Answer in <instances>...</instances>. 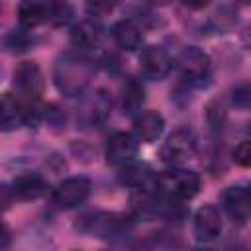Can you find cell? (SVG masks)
Masks as SVG:
<instances>
[{"label": "cell", "instance_id": "cell-13", "mask_svg": "<svg viewBox=\"0 0 251 251\" xmlns=\"http://www.w3.org/2000/svg\"><path fill=\"white\" fill-rule=\"evenodd\" d=\"M47 188H49L47 180L35 173L20 175L12 182V190H14L16 200H37V198L47 194Z\"/></svg>", "mask_w": 251, "mask_h": 251}, {"label": "cell", "instance_id": "cell-25", "mask_svg": "<svg viewBox=\"0 0 251 251\" xmlns=\"http://www.w3.org/2000/svg\"><path fill=\"white\" fill-rule=\"evenodd\" d=\"M14 200H16V196H14L12 184H4V182H0V212L8 210V208L12 206Z\"/></svg>", "mask_w": 251, "mask_h": 251}, {"label": "cell", "instance_id": "cell-2", "mask_svg": "<svg viewBox=\"0 0 251 251\" xmlns=\"http://www.w3.org/2000/svg\"><path fill=\"white\" fill-rule=\"evenodd\" d=\"M200 176L198 173L190 171V169H180V167H173L167 171H161L159 175H155V186L169 198L175 200H190L198 194L200 190Z\"/></svg>", "mask_w": 251, "mask_h": 251}, {"label": "cell", "instance_id": "cell-20", "mask_svg": "<svg viewBox=\"0 0 251 251\" xmlns=\"http://www.w3.org/2000/svg\"><path fill=\"white\" fill-rule=\"evenodd\" d=\"M33 45V35H29L27 29H18V31H10L8 35H4L2 39V47L10 53H20L25 51Z\"/></svg>", "mask_w": 251, "mask_h": 251}, {"label": "cell", "instance_id": "cell-17", "mask_svg": "<svg viewBox=\"0 0 251 251\" xmlns=\"http://www.w3.org/2000/svg\"><path fill=\"white\" fill-rule=\"evenodd\" d=\"M47 10L49 2H22L18 8V18L22 24V29H33L47 22Z\"/></svg>", "mask_w": 251, "mask_h": 251}, {"label": "cell", "instance_id": "cell-11", "mask_svg": "<svg viewBox=\"0 0 251 251\" xmlns=\"http://www.w3.org/2000/svg\"><path fill=\"white\" fill-rule=\"evenodd\" d=\"M222 233V216L214 204H204L194 214V235L200 241H212Z\"/></svg>", "mask_w": 251, "mask_h": 251}, {"label": "cell", "instance_id": "cell-7", "mask_svg": "<svg viewBox=\"0 0 251 251\" xmlns=\"http://www.w3.org/2000/svg\"><path fill=\"white\" fill-rule=\"evenodd\" d=\"M124 220L120 214L116 212H90L86 216H82L76 224V229L86 233V235H92V237H108V235H114L116 231H120Z\"/></svg>", "mask_w": 251, "mask_h": 251}, {"label": "cell", "instance_id": "cell-4", "mask_svg": "<svg viewBox=\"0 0 251 251\" xmlns=\"http://www.w3.org/2000/svg\"><path fill=\"white\" fill-rule=\"evenodd\" d=\"M14 86L22 94V100L35 102L43 94V86H45L39 65L33 61L20 63L14 71Z\"/></svg>", "mask_w": 251, "mask_h": 251}, {"label": "cell", "instance_id": "cell-10", "mask_svg": "<svg viewBox=\"0 0 251 251\" xmlns=\"http://www.w3.org/2000/svg\"><path fill=\"white\" fill-rule=\"evenodd\" d=\"M222 204L226 214L235 224H245L251 214V194L247 186H227L222 194Z\"/></svg>", "mask_w": 251, "mask_h": 251}, {"label": "cell", "instance_id": "cell-18", "mask_svg": "<svg viewBox=\"0 0 251 251\" xmlns=\"http://www.w3.org/2000/svg\"><path fill=\"white\" fill-rule=\"evenodd\" d=\"M145 102V90L137 78H127L122 86V108L126 114L135 116L141 112V106Z\"/></svg>", "mask_w": 251, "mask_h": 251}, {"label": "cell", "instance_id": "cell-8", "mask_svg": "<svg viewBox=\"0 0 251 251\" xmlns=\"http://www.w3.org/2000/svg\"><path fill=\"white\" fill-rule=\"evenodd\" d=\"M139 69H141L143 76H147L151 80H161V78H165L171 73L173 61H171L169 53L163 47H159V45H147V47L141 49Z\"/></svg>", "mask_w": 251, "mask_h": 251}, {"label": "cell", "instance_id": "cell-19", "mask_svg": "<svg viewBox=\"0 0 251 251\" xmlns=\"http://www.w3.org/2000/svg\"><path fill=\"white\" fill-rule=\"evenodd\" d=\"M112 112V98L106 90H96V94L92 96L90 100V106H88V120L92 124H102Z\"/></svg>", "mask_w": 251, "mask_h": 251}, {"label": "cell", "instance_id": "cell-23", "mask_svg": "<svg viewBox=\"0 0 251 251\" xmlns=\"http://www.w3.org/2000/svg\"><path fill=\"white\" fill-rule=\"evenodd\" d=\"M233 159H235V163L241 165V167H249V165H251V143H249L247 139H243V141L235 147Z\"/></svg>", "mask_w": 251, "mask_h": 251}, {"label": "cell", "instance_id": "cell-14", "mask_svg": "<svg viewBox=\"0 0 251 251\" xmlns=\"http://www.w3.org/2000/svg\"><path fill=\"white\" fill-rule=\"evenodd\" d=\"M120 180L133 188L135 192H147L149 188L155 186V175L153 171L147 167V165H139V163H129L124 167L122 175H120Z\"/></svg>", "mask_w": 251, "mask_h": 251}, {"label": "cell", "instance_id": "cell-28", "mask_svg": "<svg viewBox=\"0 0 251 251\" xmlns=\"http://www.w3.org/2000/svg\"><path fill=\"white\" fill-rule=\"evenodd\" d=\"M192 251H212V249H204V247H196V249H192Z\"/></svg>", "mask_w": 251, "mask_h": 251}, {"label": "cell", "instance_id": "cell-24", "mask_svg": "<svg viewBox=\"0 0 251 251\" xmlns=\"http://www.w3.org/2000/svg\"><path fill=\"white\" fill-rule=\"evenodd\" d=\"M235 108H241V110H247L249 108V86L247 84H241L233 90V96H231Z\"/></svg>", "mask_w": 251, "mask_h": 251}, {"label": "cell", "instance_id": "cell-16", "mask_svg": "<svg viewBox=\"0 0 251 251\" xmlns=\"http://www.w3.org/2000/svg\"><path fill=\"white\" fill-rule=\"evenodd\" d=\"M112 37L116 41V45L124 51H133L141 45L143 41V35H141V29L135 22L131 20H120L114 24L112 27Z\"/></svg>", "mask_w": 251, "mask_h": 251}, {"label": "cell", "instance_id": "cell-27", "mask_svg": "<svg viewBox=\"0 0 251 251\" xmlns=\"http://www.w3.org/2000/svg\"><path fill=\"white\" fill-rule=\"evenodd\" d=\"M112 10V4H88V12H94V16H98L100 12H108Z\"/></svg>", "mask_w": 251, "mask_h": 251}, {"label": "cell", "instance_id": "cell-5", "mask_svg": "<svg viewBox=\"0 0 251 251\" xmlns=\"http://www.w3.org/2000/svg\"><path fill=\"white\" fill-rule=\"evenodd\" d=\"M196 149V137L188 129H175L161 147V159L169 165H178L192 157Z\"/></svg>", "mask_w": 251, "mask_h": 251}, {"label": "cell", "instance_id": "cell-1", "mask_svg": "<svg viewBox=\"0 0 251 251\" xmlns=\"http://www.w3.org/2000/svg\"><path fill=\"white\" fill-rule=\"evenodd\" d=\"M92 69L94 67H92L90 59H86L80 53L69 51V53H63L57 59L53 78H55L57 88L63 94L75 96V94H80L86 88V84L90 82Z\"/></svg>", "mask_w": 251, "mask_h": 251}, {"label": "cell", "instance_id": "cell-15", "mask_svg": "<svg viewBox=\"0 0 251 251\" xmlns=\"http://www.w3.org/2000/svg\"><path fill=\"white\" fill-rule=\"evenodd\" d=\"M102 25L94 20H84L71 29V41L76 49H94L102 41Z\"/></svg>", "mask_w": 251, "mask_h": 251}, {"label": "cell", "instance_id": "cell-6", "mask_svg": "<svg viewBox=\"0 0 251 251\" xmlns=\"http://www.w3.org/2000/svg\"><path fill=\"white\" fill-rule=\"evenodd\" d=\"M90 180L86 176H71L65 178L53 192V202L59 208H76L82 202H86V198L90 196Z\"/></svg>", "mask_w": 251, "mask_h": 251}, {"label": "cell", "instance_id": "cell-9", "mask_svg": "<svg viewBox=\"0 0 251 251\" xmlns=\"http://www.w3.org/2000/svg\"><path fill=\"white\" fill-rule=\"evenodd\" d=\"M137 149H139V143H137V137L133 133L118 131L106 143V161L110 165L126 167L135 159Z\"/></svg>", "mask_w": 251, "mask_h": 251}, {"label": "cell", "instance_id": "cell-26", "mask_svg": "<svg viewBox=\"0 0 251 251\" xmlns=\"http://www.w3.org/2000/svg\"><path fill=\"white\" fill-rule=\"evenodd\" d=\"M10 241H12V231H10V227L0 220V251H6L8 245H10Z\"/></svg>", "mask_w": 251, "mask_h": 251}, {"label": "cell", "instance_id": "cell-29", "mask_svg": "<svg viewBox=\"0 0 251 251\" xmlns=\"http://www.w3.org/2000/svg\"><path fill=\"white\" fill-rule=\"evenodd\" d=\"M0 78H2V67H0Z\"/></svg>", "mask_w": 251, "mask_h": 251}, {"label": "cell", "instance_id": "cell-12", "mask_svg": "<svg viewBox=\"0 0 251 251\" xmlns=\"http://www.w3.org/2000/svg\"><path fill=\"white\" fill-rule=\"evenodd\" d=\"M133 127H135V133L141 141L153 143L161 137V133L165 129V120L155 110H141L133 118Z\"/></svg>", "mask_w": 251, "mask_h": 251}, {"label": "cell", "instance_id": "cell-3", "mask_svg": "<svg viewBox=\"0 0 251 251\" xmlns=\"http://www.w3.org/2000/svg\"><path fill=\"white\" fill-rule=\"evenodd\" d=\"M182 78L192 86H202L210 78V57L198 47H184L178 55Z\"/></svg>", "mask_w": 251, "mask_h": 251}, {"label": "cell", "instance_id": "cell-21", "mask_svg": "<svg viewBox=\"0 0 251 251\" xmlns=\"http://www.w3.org/2000/svg\"><path fill=\"white\" fill-rule=\"evenodd\" d=\"M75 12L69 4L65 2H49V10H47V22L55 24V25H67L73 20Z\"/></svg>", "mask_w": 251, "mask_h": 251}, {"label": "cell", "instance_id": "cell-22", "mask_svg": "<svg viewBox=\"0 0 251 251\" xmlns=\"http://www.w3.org/2000/svg\"><path fill=\"white\" fill-rule=\"evenodd\" d=\"M41 118L47 120V124H51V126H63V124H65V114H63V110H59L55 104L43 106V108H41Z\"/></svg>", "mask_w": 251, "mask_h": 251}]
</instances>
